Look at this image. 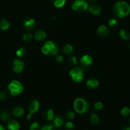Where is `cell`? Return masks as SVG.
Wrapping results in <instances>:
<instances>
[{
    "instance_id": "cell-34",
    "label": "cell",
    "mask_w": 130,
    "mask_h": 130,
    "mask_svg": "<svg viewBox=\"0 0 130 130\" xmlns=\"http://www.w3.org/2000/svg\"><path fill=\"white\" fill-rule=\"evenodd\" d=\"M40 130H54V126L53 124H45L43 125L41 128H40Z\"/></svg>"
},
{
    "instance_id": "cell-27",
    "label": "cell",
    "mask_w": 130,
    "mask_h": 130,
    "mask_svg": "<svg viewBox=\"0 0 130 130\" xmlns=\"http://www.w3.org/2000/svg\"><path fill=\"white\" fill-rule=\"evenodd\" d=\"M109 25L112 28H116L118 26V21L116 19H111L108 22Z\"/></svg>"
},
{
    "instance_id": "cell-23",
    "label": "cell",
    "mask_w": 130,
    "mask_h": 130,
    "mask_svg": "<svg viewBox=\"0 0 130 130\" xmlns=\"http://www.w3.org/2000/svg\"><path fill=\"white\" fill-rule=\"evenodd\" d=\"M52 3L55 7L57 8H60L65 6L66 3V0H52Z\"/></svg>"
},
{
    "instance_id": "cell-13",
    "label": "cell",
    "mask_w": 130,
    "mask_h": 130,
    "mask_svg": "<svg viewBox=\"0 0 130 130\" xmlns=\"http://www.w3.org/2000/svg\"><path fill=\"white\" fill-rule=\"evenodd\" d=\"M99 81L95 78H91L86 81V86L90 90H95L99 86Z\"/></svg>"
},
{
    "instance_id": "cell-28",
    "label": "cell",
    "mask_w": 130,
    "mask_h": 130,
    "mask_svg": "<svg viewBox=\"0 0 130 130\" xmlns=\"http://www.w3.org/2000/svg\"><path fill=\"white\" fill-rule=\"evenodd\" d=\"M32 34L30 33H26V34H24L22 36L23 41L26 43H29V42L31 41L32 39Z\"/></svg>"
},
{
    "instance_id": "cell-38",
    "label": "cell",
    "mask_w": 130,
    "mask_h": 130,
    "mask_svg": "<svg viewBox=\"0 0 130 130\" xmlns=\"http://www.w3.org/2000/svg\"><path fill=\"white\" fill-rule=\"evenodd\" d=\"M122 130H130V127H128V126L124 127V128L122 129Z\"/></svg>"
},
{
    "instance_id": "cell-19",
    "label": "cell",
    "mask_w": 130,
    "mask_h": 130,
    "mask_svg": "<svg viewBox=\"0 0 130 130\" xmlns=\"http://www.w3.org/2000/svg\"><path fill=\"white\" fill-rule=\"evenodd\" d=\"M119 36L123 39L128 41L130 39V33L128 30L126 29H122L119 32Z\"/></svg>"
},
{
    "instance_id": "cell-2",
    "label": "cell",
    "mask_w": 130,
    "mask_h": 130,
    "mask_svg": "<svg viewBox=\"0 0 130 130\" xmlns=\"http://www.w3.org/2000/svg\"><path fill=\"white\" fill-rule=\"evenodd\" d=\"M74 110L79 114H85L88 112L90 109V104L83 98H77L74 102Z\"/></svg>"
},
{
    "instance_id": "cell-41",
    "label": "cell",
    "mask_w": 130,
    "mask_h": 130,
    "mask_svg": "<svg viewBox=\"0 0 130 130\" xmlns=\"http://www.w3.org/2000/svg\"><path fill=\"white\" fill-rule=\"evenodd\" d=\"M129 48H130V44H129Z\"/></svg>"
},
{
    "instance_id": "cell-4",
    "label": "cell",
    "mask_w": 130,
    "mask_h": 130,
    "mask_svg": "<svg viewBox=\"0 0 130 130\" xmlns=\"http://www.w3.org/2000/svg\"><path fill=\"white\" fill-rule=\"evenodd\" d=\"M84 70L79 66H75L69 72L70 76L75 83L82 82L84 78Z\"/></svg>"
},
{
    "instance_id": "cell-16",
    "label": "cell",
    "mask_w": 130,
    "mask_h": 130,
    "mask_svg": "<svg viewBox=\"0 0 130 130\" xmlns=\"http://www.w3.org/2000/svg\"><path fill=\"white\" fill-rule=\"evenodd\" d=\"M43 118L47 121H52L54 118V112L52 109H46L43 114Z\"/></svg>"
},
{
    "instance_id": "cell-32",
    "label": "cell",
    "mask_w": 130,
    "mask_h": 130,
    "mask_svg": "<svg viewBox=\"0 0 130 130\" xmlns=\"http://www.w3.org/2000/svg\"><path fill=\"white\" fill-rule=\"evenodd\" d=\"M13 71L15 72V73H21L24 70V67H21V66H12Z\"/></svg>"
},
{
    "instance_id": "cell-42",
    "label": "cell",
    "mask_w": 130,
    "mask_h": 130,
    "mask_svg": "<svg viewBox=\"0 0 130 130\" xmlns=\"http://www.w3.org/2000/svg\"><path fill=\"white\" fill-rule=\"evenodd\" d=\"M129 124H130V118H129Z\"/></svg>"
},
{
    "instance_id": "cell-26",
    "label": "cell",
    "mask_w": 130,
    "mask_h": 130,
    "mask_svg": "<svg viewBox=\"0 0 130 130\" xmlns=\"http://www.w3.org/2000/svg\"><path fill=\"white\" fill-rule=\"evenodd\" d=\"M40 125L38 122H33L29 126V130H40Z\"/></svg>"
},
{
    "instance_id": "cell-35",
    "label": "cell",
    "mask_w": 130,
    "mask_h": 130,
    "mask_svg": "<svg viewBox=\"0 0 130 130\" xmlns=\"http://www.w3.org/2000/svg\"><path fill=\"white\" fill-rule=\"evenodd\" d=\"M103 104L102 102H96L95 104V105H94V107H95V109H96V110H101L103 108Z\"/></svg>"
},
{
    "instance_id": "cell-7",
    "label": "cell",
    "mask_w": 130,
    "mask_h": 130,
    "mask_svg": "<svg viewBox=\"0 0 130 130\" xmlns=\"http://www.w3.org/2000/svg\"><path fill=\"white\" fill-rule=\"evenodd\" d=\"M40 108V104L39 101L36 99L31 100L28 105V111L29 114L27 116V119L29 120L31 119L32 116L34 114L36 113Z\"/></svg>"
},
{
    "instance_id": "cell-18",
    "label": "cell",
    "mask_w": 130,
    "mask_h": 130,
    "mask_svg": "<svg viewBox=\"0 0 130 130\" xmlns=\"http://www.w3.org/2000/svg\"><path fill=\"white\" fill-rule=\"evenodd\" d=\"M74 51V48L72 44H67L63 47L62 48V52L63 53L66 55H70L71 53H72Z\"/></svg>"
},
{
    "instance_id": "cell-9",
    "label": "cell",
    "mask_w": 130,
    "mask_h": 130,
    "mask_svg": "<svg viewBox=\"0 0 130 130\" xmlns=\"http://www.w3.org/2000/svg\"><path fill=\"white\" fill-rule=\"evenodd\" d=\"M7 128L9 130H19L20 128V123L16 119H10L7 121Z\"/></svg>"
},
{
    "instance_id": "cell-21",
    "label": "cell",
    "mask_w": 130,
    "mask_h": 130,
    "mask_svg": "<svg viewBox=\"0 0 130 130\" xmlns=\"http://www.w3.org/2000/svg\"><path fill=\"white\" fill-rule=\"evenodd\" d=\"M10 24L6 19H2L0 20V29L3 30H6L10 27Z\"/></svg>"
},
{
    "instance_id": "cell-1",
    "label": "cell",
    "mask_w": 130,
    "mask_h": 130,
    "mask_svg": "<svg viewBox=\"0 0 130 130\" xmlns=\"http://www.w3.org/2000/svg\"><path fill=\"white\" fill-rule=\"evenodd\" d=\"M112 12L118 18L126 17L130 13V5L126 1H118L113 6Z\"/></svg>"
},
{
    "instance_id": "cell-39",
    "label": "cell",
    "mask_w": 130,
    "mask_h": 130,
    "mask_svg": "<svg viewBox=\"0 0 130 130\" xmlns=\"http://www.w3.org/2000/svg\"><path fill=\"white\" fill-rule=\"evenodd\" d=\"M0 130H6V129H5V127H4L3 126L0 124Z\"/></svg>"
},
{
    "instance_id": "cell-8",
    "label": "cell",
    "mask_w": 130,
    "mask_h": 130,
    "mask_svg": "<svg viewBox=\"0 0 130 130\" xmlns=\"http://www.w3.org/2000/svg\"><path fill=\"white\" fill-rule=\"evenodd\" d=\"M24 27L27 30H32L36 27V21L32 18H27L24 20Z\"/></svg>"
},
{
    "instance_id": "cell-43",
    "label": "cell",
    "mask_w": 130,
    "mask_h": 130,
    "mask_svg": "<svg viewBox=\"0 0 130 130\" xmlns=\"http://www.w3.org/2000/svg\"><path fill=\"white\" fill-rule=\"evenodd\" d=\"M57 130H60V129H57Z\"/></svg>"
},
{
    "instance_id": "cell-14",
    "label": "cell",
    "mask_w": 130,
    "mask_h": 130,
    "mask_svg": "<svg viewBox=\"0 0 130 130\" xmlns=\"http://www.w3.org/2000/svg\"><path fill=\"white\" fill-rule=\"evenodd\" d=\"M110 30L105 25H102L99 27L97 29V33L99 36L102 37H106L109 36Z\"/></svg>"
},
{
    "instance_id": "cell-37",
    "label": "cell",
    "mask_w": 130,
    "mask_h": 130,
    "mask_svg": "<svg viewBox=\"0 0 130 130\" xmlns=\"http://www.w3.org/2000/svg\"><path fill=\"white\" fill-rule=\"evenodd\" d=\"M56 60H57V62H58V63H61V62H63V57H62V55H57V58H56Z\"/></svg>"
},
{
    "instance_id": "cell-31",
    "label": "cell",
    "mask_w": 130,
    "mask_h": 130,
    "mask_svg": "<svg viewBox=\"0 0 130 130\" xmlns=\"http://www.w3.org/2000/svg\"><path fill=\"white\" fill-rule=\"evenodd\" d=\"M24 62L22 59L20 58H17V59H15V60L13 62V66H21V67H24Z\"/></svg>"
},
{
    "instance_id": "cell-17",
    "label": "cell",
    "mask_w": 130,
    "mask_h": 130,
    "mask_svg": "<svg viewBox=\"0 0 130 130\" xmlns=\"http://www.w3.org/2000/svg\"><path fill=\"white\" fill-rule=\"evenodd\" d=\"M25 113L24 109L22 107H15L12 110V114L15 117H22Z\"/></svg>"
},
{
    "instance_id": "cell-5",
    "label": "cell",
    "mask_w": 130,
    "mask_h": 130,
    "mask_svg": "<svg viewBox=\"0 0 130 130\" xmlns=\"http://www.w3.org/2000/svg\"><path fill=\"white\" fill-rule=\"evenodd\" d=\"M24 90V87L20 82L16 80L11 81L8 86V91L13 96H17L21 93Z\"/></svg>"
},
{
    "instance_id": "cell-40",
    "label": "cell",
    "mask_w": 130,
    "mask_h": 130,
    "mask_svg": "<svg viewBox=\"0 0 130 130\" xmlns=\"http://www.w3.org/2000/svg\"><path fill=\"white\" fill-rule=\"evenodd\" d=\"M89 1H90V2H94V1H95L96 0H88Z\"/></svg>"
},
{
    "instance_id": "cell-36",
    "label": "cell",
    "mask_w": 130,
    "mask_h": 130,
    "mask_svg": "<svg viewBox=\"0 0 130 130\" xmlns=\"http://www.w3.org/2000/svg\"><path fill=\"white\" fill-rule=\"evenodd\" d=\"M6 99V95L5 93L0 91V100H5Z\"/></svg>"
},
{
    "instance_id": "cell-12",
    "label": "cell",
    "mask_w": 130,
    "mask_h": 130,
    "mask_svg": "<svg viewBox=\"0 0 130 130\" xmlns=\"http://www.w3.org/2000/svg\"><path fill=\"white\" fill-rule=\"evenodd\" d=\"M101 7L96 4H92L88 8L89 12L94 15H99L101 12Z\"/></svg>"
},
{
    "instance_id": "cell-25",
    "label": "cell",
    "mask_w": 130,
    "mask_h": 130,
    "mask_svg": "<svg viewBox=\"0 0 130 130\" xmlns=\"http://www.w3.org/2000/svg\"><path fill=\"white\" fill-rule=\"evenodd\" d=\"M64 126V128L66 130H74L75 129V126L74 123L71 121L66 122L63 124Z\"/></svg>"
},
{
    "instance_id": "cell-10",
    "label": "cell",
    "mask_w": 130,
    "mask_h": 130,
    "mask_svg": "<svg viewBox=\"0 0 130 130\" xmlns=\"http://www.w3.org/2000/svg\"><path fill=\"white\" fill-rule=\"evenodd\" d=\"M65 123V119L62 116L57 115L54 117L53 119V123L52 124L53 125L54 128H60L62 126H63Z\"/></svg>"
},
{
    "instance_id": "cell-15",
    "label": "cell",
    "mask_w": 130,
    "mask_h": 130,
    "mask_svg": "<svg viewBox=\"0 0 130 130\" xmlns=\"http://www.w3.org/2000/svg\"><path fill=\"white\" fill-rule=\"evenodd\" d=\"M34 38L37 41L44 40L46 38V33L41 29H38L34 32Z\"/></svg>"
},
{
    "instance_id": "cell-30",
    "label": "cell",
    "mask_w": 130,
    "mask_h": 130,
    "mask_svg": "<svg viewBox=\"0 0 130 130\" xmlns=\"http://www.w3.org/2000/svg\"><path fill=\"white\" fill-rule=\"evenodd\" d=\"M65 117H66L67 119H70V120H72V119H74L75 118V113L74 112L71 111V110H69L65 114Z\"/></svg>"
},
{
    "instance_id": "cell-33",
    "label": "cell",
    "mask_w": 130,
    "mask_h": 130,
    "mask_svg": "<svg viewBox=\"0 0 130 130\" xmlns=\"http://www.w3.org/2000/svg\"><path fill=\"white\" fill-rule=\"evenodd\" d=\"M69 63H71V65L73 66H76L77 64V59L76 57H71L68 60Z\"/></svg>"
},
{
    "instance_id": "cell-11",
    "label": "cell",
    "mask_w": 130,
    "mask_h": 130,
    "mask_svg": "<svg viewBox=\"0 0 130 130\" xmlns=\"http://www.w3.org/2000/svg\"><path fill=\"white\" fill-rule=\"evenodd\" d=\"M93 58L88 55H85L80 58V62L82 65L85 67H88L92 65L93 63Z\"/></svg>"
},
{
    "instance_id": "cell-6",
    "label": "cell",
    "mask_w": 130,
    "mask_h": 130,
    "mask_svg": "<svg viewBox=\"0 0 130 130\" xmlns=\"http://www.w3.org/2000/svg\"><path fill=\"white\" fill-rule=\"evenodd\" d=\"M88 6V3L85 0H75L71 5L72 10L79 13L87 10Z\"/></svg>"
},
{
    "instance_id": "cell-24",
    "label": "cell",
    "mask_w": 130,
    "mask_h": 130,
    "mask_svg": "<svg viewBox=\"0 0 130 130\" xmlns=\"http://www.w3.org/2000/svg\"><path fill=\"white\" fill-rule=\"evenodd\" d=\"M25 53H26V50L23 47H20L19 49L17 50L16 52V55L19 58H22V57H24L25 55Z\"/></svg>"
},
{
    "instance_id": "cell-20",
    "label": "cell",
    "mask_w": 130,
    "mask_h": 130,
    "mask_svg": "<svg viewBox=\"0 0 130 130\" xmlns=\"http://www.w3.org/2000/svg\"><path fill=\"white\" fill-rule=\"evenodd\" d=\"M10 113L7 110H3L0 113V119L3 121H7L10 119Z\"/></svg>"
},
{
    "instance_id": "cell-3",
    "label": "cell",
    "mask_w": 130,
    "mask_h": 130,
    "mask_svg": "<svg viewBox=\"0 0 130 130\" xmlns=\"http://www.w3.org/2000/svg\"><path fill=\"white\" fill-rule=\"evenodd\" d=\"M42 53L46 55L56 56L58 53V47L56 43L51 41H48L41 48Z\"/></svg>"
},
{
    "instance_id": "cell-22",
    "label": "cell",
    "mask_w": 130,
    "mask_h": 130,
    "mask_svg": "<svg viewBox=\"0 0 130 130\" xmlns=\"http://www.w3.org/2000/svg\"><path fill=\"white\" fill-rule=\"evenodd\" d=\"M90 122H91V124H94V125L98 124L100 121L99 117L96 114H94V113H92V114H90Z\"/></svg>"
},
{
    "instance_id": "cell-29",
    "label": "cell",
    "mask_w": 130,
    "mask_h": 130,
    "mask_svg": "<svg viewBox=\"0 0 130 130\" xmlns=\"http://www.w3.org/2000/svg\"><path fill=\"white\" fill-rule=\"evenodd\" d=\"M121 114L122 116L126 118L130 114V109L128 107H124L121 110Z\"/></svg>"
}]
</instances>
